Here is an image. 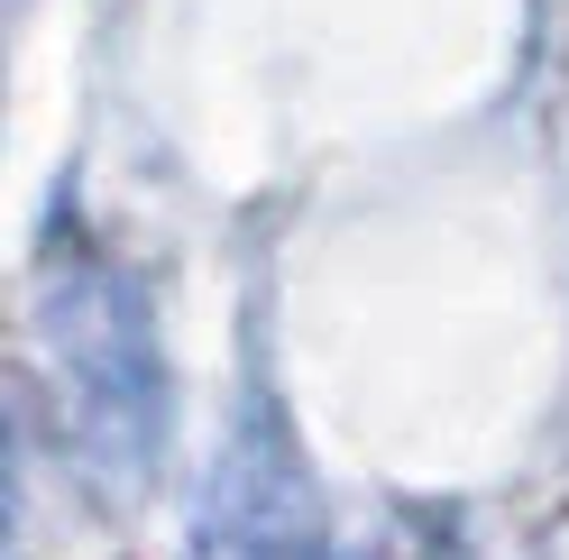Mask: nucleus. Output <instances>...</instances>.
<instances>
[{"label":"nucleus","instance_id":"2","mask_svg":"<svg viewBox=\"0 0 569 560\" xmlns=\"http://www.w3.org/2000/svg\"><path fill=\"white\" fill-rule=\"evenodd\" d=\"M368 560H469V542L450 533V523H432V514H405L396 533H386Z\"/></svg>","mask_w":569,"mask_h":560},{"label":"nucleus","instance_id":"1","mask_svg":"<svg viewBox=\"0 0 569 560\" xmlns=\"http://www.w3.org/2000/svg\"><path fill=\"white\" fill-rule=\"evenodd\" d=\"M38 387L56 413V441L101 497H138L166 441V368L148 331V294L111 258L56 249L38 267Z\"/></svg>","mask_w":569,"mask_h":560}]
</instances>
